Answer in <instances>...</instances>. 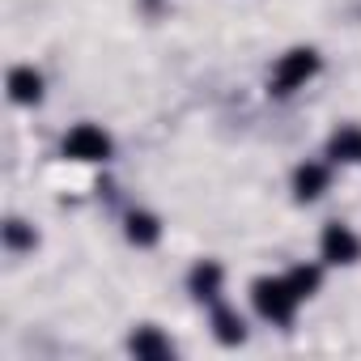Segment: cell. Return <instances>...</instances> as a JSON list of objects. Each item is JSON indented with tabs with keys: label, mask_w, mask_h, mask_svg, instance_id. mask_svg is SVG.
<instances>
[{
	"label": "cell",
	"mask_w": 361,
	"mask_h": 361,
	"mask_svg": "<svg viewBox=\"0 0 361 361\" xmlns=\"http://www.w3.org/2000/svg\"><path fill=\"white\" fill-rule=\"evenodd\" d=\"M306 298L293 289V281L281 272V276H255L251 281V306H255V314L264 319V323H272V327H289L293 319H298V306H302Z\"/></svg>",
	"instance_id": "obj_1"
},
{
	"label": "cell",
	"mask_w": 361,
	"mask_h": 361,
	"mask_svg": "<svg viewBox=\"0 0 361 361\" xmlns=\"http://www.w3.org/2000/svg\"><path fill=\"white\" fill-rule=\"evenodd\" d=\"M319 68H323V60H319L314 47H289V51L276 60L272 77H268V94H272V98H289V94L306 90V85L319 77Z\"/></svg>",
	"instance_id": "obj_2"
},
{
	"label": "cell",
	"mask_w": 361,
	"mask_h": 361,
	"mask_svg": "<svg viewBox=\"0 0 361 361\" xmlns=\"http://www.w3.org/2000/svg\"><path fill=\"white\" fill-rule=\"evenodd\" d=\"M60 153H64L68 161L94 166V161H111L115 140H111V132L98 128V123H73V128L64 132V140H60Z\"/></svg>",
	"instance_id": "obj_3"
},
{
	"label": "cell",
	"mask_w": 361,
	"mask_h": 361,
	"mask_svg": "<svg viewBox=\"0 0 361 361\" xmlns=\"http://www.w3.org/2000/svg\"><path fill=\"white\" fill-rule=\"evenodd\" d=\"M319 259L331 268H353L361 259V234L344 221H327L319 234Z\"/></svg>",
	"instance_id": "obj_4"
},
{
	"label": "cell",
	"mask_w": 361,
	"mask_h": 361,
	"mask_svg": "<svg viewBox=\"0 0 361 361\" xmlns=\"http://www.w3.org/2000/svg\"><path fill=\"white\" fill-rule=\"evenodd\" d=\"M289 188H293V200H298V204H314V200L331 188V166H327V161H298Z\"/></svg>",
	"instance_id": "obj_5"
},
{
	"label": "cell",
	"mask_w": 361,
	"mask_h": 361,
	"mask_svg": "<svg viewBox=\"0 0 361 361\" xmlns=\"http://www.w3.org/2000/svg\"><path fill=\"white\" fill-rule=\"evenodd\" d=\"M188 289H192V298H196V302L217 306V302H221V293H226V268H221L217 259H200V264L188 272Z\"/></svg>",
	"instance_id": "obj_6"
},
{
	"label": "cell",
	"mask_w": 361,
	"mask_h": 361,
	"mask_svg": "<svg viewBox=\"0 0 361 361\" xmlns=\"http://www.w3.org/2000/svg\"><path fill=\"white\" fill-rule=\"evenodd\" d=\"M43 94H47V81H43L39 68H30V64L9 68V102H18V106H39Z\"/></svg>",
	"instance_id": "obj_7"
},
{
	"label": "cell",
	"mask_w": 361,
	"mask_h": 361,
	"mask_svg": "<svg viewBox=\"0 0 361 361\" xmlns=\"http://www.w3.org/2000/svg\"><path fill=\"white\" fill-rule=\"evenodd\" d=\"M123 234H128L132 247L149 251V247L161 243V217H157V213H145V209H132V213L123 217Z\"/></svg>",
	"instance_id": "obj_8"
},
{
	"label": "cell",
	"mask_w": 361,
	"mask_h": 361,
	"mask_svg": "<svg viewBox=\"0 0 361 361\" xmlns=\"http://www.w3.org/2000/svg\"><path fill=\"white\" fill-rule=\"evenodd\" d=\"M128 348L136 353V357H145V361H161V357H174V344L153 327V323H140L132 336H128Z\"/></svg>",
	"instance_id": "obj_9"
},
{
	"label": "cell",
	"mask_w": 361,
	"mask_h": 361,
	"mask_svg": "<svg viewBox=\"0 0 361 361\" xmlns=\"http://www.w3.org/2000/svg\"><path fill=\"white\" fill-rule=\"evenodd\" d=\"M213 336H217V344L234 348V344L247 340V319H243L238 310H230L226 302H217V306H213Z\"/></svg>",
	"instance_id": "obj_10"
},
{
	"label": "cell",
	"mask_w": 361,
	"mask_h": 361,
	"mask_svg": "<svg viewBox=\"0 0 361 361\" xmlns=\"http://www.w3.org/2000/svg\"><path fill=\"white\" fill-rule=\"evenodd\" d=\"M327 157L331 161H361V128H353V123H344V128H336L331 132V140H327Z\"/></svg>",
	"instance_id": "obj_11"
},
{
	"label": "cell",
	"mask_w": 361,
	"mask_h": 361,
	"mask_svg": "<svg viewBox=\"0 0 361 361\" xmlns=\"http://www.w3.org/2000/svg\"><path fill=\"white\" fill-rule=\"evenodd\" d=\"M5 247H9L13 255H22V251H35V247H39V234H35V226H26L22 217H9V221H5Z\"/></svg>",
	"instance_id": "obj_12"
},
{
	"label": "cell",
	"mask_w": 361,
	"mask_h": 361,
	"mask_svg": "<svg viewBox=\"0 0 361 361\" xmlns=\"http://www.w3.org/2000/svg\"><path fill=\"white\" fill-rule=\"evenodd\" d=\"M285 276L293 281V289H298L302 298H314V293H319V285H323V268H319V264H293Z\"/></svg>",
	"instance_id": "obj_13"
}]
</instances>
